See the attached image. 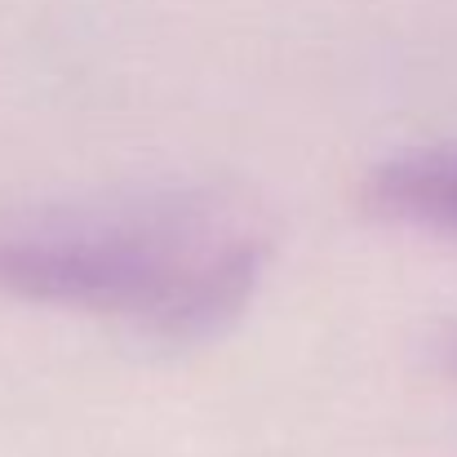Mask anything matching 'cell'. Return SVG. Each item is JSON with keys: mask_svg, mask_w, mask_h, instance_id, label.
Segmentation results:
<instances>
[{"mask_svg": "<svg viewBox=\"0 0 457 457\" xmlns=\"http://www.w3.org/2000/svg\"><path fill=\"white\" fill-rule=\"evenodd\" d=\"M271 231L222 187H152L0 209V294L209 337L262 285Z\"/></svg>", "mask_w": 457, "mask_h": 457, "instance_id": "1", "label": "cell"}, {"mask_svg": "<svg viewBox=\"0 0 457 457\" xmlns=\"http://www.w3.org/2000/svg\"><path fill=\"white\" fill-rule=\"evenodd\" d=\"M360 204L382 222L457 240V147H422L373 164Z\"/></svg>", "mask_w": 457, "mask_h": 457, "instance_id": "2", "label": "cell"}, {"mask_svg": "<svg viewBox=\"0 0 457 457\" xmlns=\"http://www.w3.org/2000/svg\"><path fill=\"white\" fill-rule=\"evenodd\" d=\"M445 360H449V369L457 373V333H453V342H449V351H445Z\"/></svg>", "mask_w": 457, "mask_h": 457, "instance_id": "3", "label": "cell"}]
</instances>
